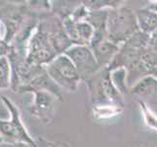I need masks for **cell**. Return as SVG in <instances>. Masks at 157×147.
<instances>
[{
	"mask_svg": "<svg viewBox=\"0 0 157 147\" xmlns=\"http://www.w3.org/2000/svg\"><path fill=\"white\" fill-rule=\"evenodd\" d=\"M139 31L136 13L131 7L122 4L109 10L106 26L108 40L120 46Z\"/></svg>",
	"mask_w": 157,
	"mask_h": 147,
	"instance_id": "obj_1",
	"label": "cell"
},
{
	"mask_svg": "<svg viewBox=\"0 0 157 147\" xmlns=\"http://www.w3.org/2000/svg\"><path fill=\"white\" fill-rule=\"evenodd\" d=\"M87 85L91 101L95 107H123V98L113 85L110 72L102 69L94 77L85 81Z\"/></svg>",
	"mask_w": 157,
	"mask_h": 147,
	"instance_id": "obj_2",
	"label": "cell"
},
{
	"mask_svg": "<svg viewBox=\"0 0 157 147\" xmlns=\"http://www.w3.org/2000/svg\"><path fill=\"white\" fill-rule=\"evenodd\" d=\"M30 13L28 4L9 3L0 8V32L5 43L11 45Z\"/></svg>",
	"mask_w": 157,
	"mask_h": 147,
	"instance_id": "obj_3",
	"label": "cell"
},
{
	"mask_svg": "<svg viewBox=\"0 0 157 147\" xmlns=\"http://www.w3.org/2000/svg\"><path fill=\"white\" fill-rule=\"evenodd\" d=\"M57 56V53L52 45L49 32L44 23L39 19L38 26L29 42L26 60L31 64L45 67Z\"/></svg>",
	"mask_w": 157,
	"mask_h": 147,
	"instance_id": "obj_4",
	"label": "cell"
},
{
	"mask_svg": "<svg viewBox=\"0 0 157 147\" xmlns=\"http://www.w3.org/2000/svg\"><path fill=\"white\" fill-rule=\"evenodd\" d=\"M45 71L63 90L75 92L81 83L76 68L66 54H61L53 59L45 66Z\"/></svg>",
	"mask_w": 157,
	"mask_h": 147,
	"instance_id": "obj_5",
	"label": "cell"
},
{
	"mask_svg": "<svg viewBox=\"0 0 157 147\" xmlns=\"http://www.w3.org/2000/svg\"><path fill=\"white\" fill-rule=\"evenodd\" d=\"M66 55L71 60L76 68L81 81H86L99 73L101 67L94 56V53L89 45L73 44L66 51Z\"/></svg>",
	"mask_w": 157,
	"mask_h": 147,
	"instance_id": "obj_6",
	"label": "cell"
},
{
	"mask_svg": "<svg viewBox=\"0 0 157 147\" xmlns=\"http://www.w3.org/2000/svg\"><path fill=\"white\" fill-rule=\"evenodd\" d=\"M32 104L29 111L32 117H34L43 124H50L53 121L55 113V103L58 100L56 96L49 92H34Z\"/></svg>",
	"mask_w": 157,
	"mask_h": 147,
	"instance_id": "obj_7",
	"label": "cell"
},
{
	"mask_svg": "<svg viewBox=\"0 0 157 147\" xmlns=\"http://www.w3.org/2000/svg\"><path fill=\"white\" fill-rule=\"evenodd\" d=\"M49 92L57 97L58 100H63V89L54 81L46 71L41 75L37 76L25 85L21 86L18 93H34V92Z\"/></svg>",
	"mask_w": 157,
	"mask_h": 147,
	"instance_id": "obj_8",
	"label": "cell"
},
{
	"mask_svg": "<svg viewBox=\"0 0 157 147\" xmlns=\"http://www.w3.org/2000/svg\"><path fill=\"white\" fill-rule=\"evenodd\" d=\"M130 93L139 98L149 108L157 105V79L148 75L130 88Z\"/></svg>",
	"mask_w": 157,
	"mask_h": 147,
	"instance_id": "obj_9",
	"label": "cell"
},
{
	"mask_svg": "<svg viewBox=\"0 0 157 147\" xmlns=\"http://www.w3.org/2000/svg\"><path fill=\"white\" fill-rule=\"evenodd\" d=\"M1 100L10 113V116H11L10 121L14 125L16 132H17L18 142H25V143H29V144L35 143L36 138H33L29 133L23 120H21V116L19 108L16 106V104L12 100H10L9 98L5 95L1 96Z\"/></svg>",
	"mask_w": 157,
	"mask_h": 147,
	"instance_id": "obj_10",
	"label": "cell"
},
{
	"mask_svg": "<svg viewBox=\"0 0 157 147\" xmlns=\"http://www.w3.org/2000/svg\"><path fill=\"white\" fill-rule=\"evenodd\" d=\"M119 48H120V46L108 39H105L100 42L99 44L91 47L101 69H106L109 66L112 60L114 59L116 54L118 53Z\"/></svg>",
	"mask_w": 157,
	"mask_h": 147,
	"instance_id": "obj_11",
	"label": "cell"
},
{
	"mask_svg": "<svg viewBox=\"0 0 157 147\" xmlns=\"http://www.w3.org/2000/svg\"><path fill=\"white\" fill-rule=\"evenodd\" d=\"M139 30L147 35L152 34L157 30V12L148 6L135 10Z\"/></svg>",
	"mask_w": 157,
	"mask_h": 147,
	"instance_id": "obj_12",
	"label": "cell"
},
{
	"mask_svg": "<svg viewBox=\"0 0 157 147\" xmlns=\"http://www.w3.org/2000/svg\"><path fill=\"white\" fill-rule=\"evenodd\" d=\"M110 72V79L113 85L118 90L121 95L127 94L130 92V88L128 85V73L125 68L114 69Z\"/></svg>",
	"mask_w": 157,
	"mask_h": 147,
	"instance_id": "obj_13",
	"label": "cell"
},
{
	"mask_svg": "<svg viewBox=\"0 0 157 147\" xmlns=\"http://www.w3.org/2000/svg\"><path fill=\"white\" fill-rule=\"evenodd\" d=\"M81 1H55L52 2L51 12L63 21L72 15L73 11L77 8Z\"/></svg>",
	"mask_w": 157,
	"mask_h": 147,
	"instance_id": "obj_14",
	"label": "cell"
},
{
	"mask_svg": "<svg viewBox=\"0 0 157 147\" xmlns=\"http://www.w3.org/2000/svg\"><path fill=\"white\" fill-rule=\"evenodd\" d=\"M12 68L7 56H0V90L11 88Z\"/></svg>",
	"mask_w": 157,
	"mask_h": 147,
	"instance_id": "obj_15",
	"label": "cell"
},
{
	"mask_svg": "<svg viewBox=\"0 0 157 147\" xmlns=\"http://www.w3.org/2000/svg\"><path fill=\"white\" fill-rule=\"evenodd\" d=\"M76 28H77V35L80 44L90 45L95 32L93 27L86 21H82V22H77Z\"/></svg>",
	"mask_w": 157,
	"mask_h": 147,
	"instance_id": "obj_16",
	"label": "cell"
},
{
	"mask_svg": "<svg viewBox=\"0 0 157 147\" xmlns=\"http://www.w3.org/2000/svg\"><path fill=\"white\" fill-rule=\"evenodd\" d=\"M82 2L89 11L114 9L124 3L123 1H113V0H88Z\"/></svg>",
	"mask_w": 157,
	"mask_h": 147,
	"instance_id": "obj_17",
	"label": "cell"
},
{
	"mask_svg": "<svg viewBox=\"0 0 157 147\" xmlns=\"http://www.w3.org/2000/svg\"><path fill=\"white\" fill-rule=\"evenodd\" d=\"M140 105L142 106V108H143V111H144V114L147 124L148 125V126H150L151 128L156 129V130H157V118L155 117L154 113L151 112L150 108L145 105L144 103L140 102Z\"/></svg>",
	"mask_w": 157,
	"mask_h": 147,
	"instance_id": "obj_18",
	"label": "cell"
},
{
	"mask_svg": "<svg viewBox=\"0 0 157 147\" xmlns=\"http://www.w3.org/2000/svg\"><path fill=\"white\" fill-rule=\"evenodd\" d=\"M47 146H48V141L45 140L43 137L36 138L35 143L33 144L25 143V142H17L13 144V147H47Z\"/></svg>",
	"mask_w": 157,
	"mask_h": 147,
	"instance_id": "obj_19",
	"label": "cell"
},
{
	"mask_svg": "<svg viewBox=\"0 0 157 147\" xmlns=\"http://www.w3.org/2000/svg\"><path fill=\"white\" fill-rule=\"evenodd\" d=\"M12 50H13V47L3 41L1 32H0V56H8L9 54L12 52Z\"/></svg>",
	"mask_w": 157,
	"mask_h": 147,
	"instance_id": "obj_20",
	"label": "cell"
},
{
	"mask_svg": "<svg viewBox=\"0 0 157 147\" xmlns=\"http://www.w3.org/2000/svg\"><path fill=\"white\" fill-rule=\"evenodd\" d=\"M149 48H151L152 50L157 51V30L154 31L152 34L149 35L148 39V45Z\"/></svg>",
	"mask_w": 157,
	"mask_h": 147,
	"instance_id": "obj_21",
	"label": "cell"
},
{
	"mask_svg": "<svg viewBox=\"0 0 157 147\" xmlns=\"http://www.w3.org/2000/svg\"><path fill=\"white\" fill-rule=\"evenodd\" d=\"M47 147H71V145L66 141H48Z\"/></svg>",
	"mask_w": 157,
	"mask_h": 147,
	"instance_id": "obj_22",
	"label": "cell"
},
{
	"mask_svg": "<svg viewBox=\"0 0 157 147\" xmlns=\"http://www.w3.org/2000/svg\"><path fill=\"white\" fill-rule=\"evenodd\" d=\"M149 75L153 76L154 78H156V79H157V67L151 70V71H150V74H149Z\"/></svg>",
	"mask_w": 157,
	"mask_h": 147,
	"instance_id": "obj_23",
	"label": "cell"
},
{
	"mask_svg": "<svg viewBox=\"0 0 157 147\" xmlns=\"http://www.w3.org/2000/svg\"><path fill=\"white\" fill-rule=\"evenodd\" d=\"M0 147H13V144H9V143L4 142L2 144H0Z\"/></svg>",
	"mask_w": 157,
	"mask_h": 147,
	"instance_id": "obj_24",
	"label": "cell"
},
{
	"mask_svg": "<svg viewBox=\"0 0 157 147\" xmlns=\"http://www.w3.org/2000/svg\"><path fill=\"white\" fill-rule=\"evenodd\" d=\"M5 141H4V139H3V137H1V134H0V144H2V143H4Z\"/></svg>",
	"mask_w": 157,
	"mask_h": 147,
	"instance_id": "obj_25",
	"label": "cell"
}]
</instances>
